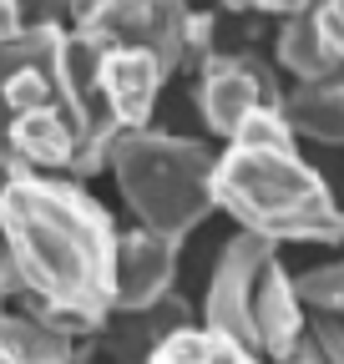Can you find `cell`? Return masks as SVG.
I'll list each match as a JSON object with an SVG mask.
<instances>
[{
	"instance_id": "obj_1",
	"label": "cell",
	"mask_w": 344,
	"mask_h": 364,
	"mask_svg": "<svg viewBox=\"0 0 344 364\" xmlns=\"http://www.w3.org/2000/svg\"><path fill=\"white\" fill-rule=\"evenodd\" d=\"M0 243H6L21 309L56 334L86 344L112 318L117 228L112 213L66 177L0 182Z\"/></svg>"
},
{
	"instance_id": "obj_2",
	"label": "cell",
	"mask_w": 344,
	"mask_h": 364,
	"mask_svg": "<svg viewBox=\"0 0 344 364\" xmlns=\"http://www.w3.org/2000/svg\"><path fill=\"white\" fill-rule=\"evenodd\" d=\"M107 142L86 117L71 71V31L21 26L0 41V177H97Z\"/></svg>"
},
{
	"instance_id": "obj_3",
	"label": "cell",
	"mask_w": 344,
	"mask_h": 364,
	"mask_svg": "<svg viewBox=\"0 0 344 364\" xmlns=\"http://www.w3.org/2000/svg\"><path fill=\"white\" fill-rule=\"evenodd\" d=\"M213 208H223L248 238L264 243H344V208L324 177L299 157L284 107L238 127L213 167Z\"/></svg>"
},
{
	"instance_id": "obj_4",
	"label": "cell",
	"mask_w": 344,
	"mask_h": 364,
	"mask_svg": "<svg viewBox=\"0 0 344 364\" xmlns=\"http://www.w3.org/2000/svg\"><path fill=\"white\" fill-rule=\"evenodd\" d=\"M203 329L238 344L258 364L264 359L279 364L304 339V304H299L294 279L284 273L274 243L248 233L223 243L203 294Z\"/></svg>"
},
{
	"instance_id": "obj_5",
	"label": "cell",
	"mask_w": 344,
	"mask_h": 364,
	"mask_svg": "<svg viewBox=\"0 0 344 364\" xmlns=\"http://www.w3.org/2000/svg\"><path fill=\"white\" fill-rule=\"evenodd\" d=\"M107 167L117 177L122 203L132 208L137 228L152 238L178 243L213 213V167L218 152L198 136H178V132H127L112 142Z\"/></svg>"
},
{
	"instance_id": "obj_6",
	"label": "cell",
	"mask_w": 344,
	"mask_h": 364,
	"mask_svg": "<svg viewBox=\"0 0 344 364\" xmlns=\"http://www.w3.org/2000/svg\"><path fill=\"white\" fill-rule=\"evenodd\" d=\"M76 16V36L92 41H112V46H132L147 51L167 81L183 66H198L213 41H218V16L193 11V6H152V0H102V6H81Z\"/></svg>"
},
{
	"instance_id": "obj_7",
	"label": "cell",
	"mask_w": 344,
	"mask_h": 364,
	"mask_svg": "<svg viewBox=\"0 0 344 364\" xmlns=\"http://www.w3.org/2000/svg\"><path fill=\"white\" fill-rule=\"evenodd\" d=\"M193 71H198V81H193L198 117L213 136H223V142H233L248 117L284 107V86H279L274 66L258 51H218V46H213Z\"/></svg>"
},
{
	"instance_id": "obj_8",
	"label": "cell",
	"mask_w": 344,
	"mask_h": 364,
	"mask_svg": "<svg viewBox=\"0 0 344 364\" xmlns=\"http://www.w3.org/2000/svg\"><path fill=\"white\" fill-rule=\"evenodd\" d=\"M274 56L294 76V86H309L344 71V16L339 0L329 6H284L274 31Z\"/></svg>"
},
{
	"instance_id": "obj_9",
	"label": "cell",
	"mask_w": 344,
	"mask_h": 364,
	"mask_svg": "<svg viewBox=\"0 0 344 364\" xmlns=\"http://www.w3.org/2000/svg\"><path fill=\"white\" fill-rule=\"evenodd\" d=\"M178 294V243L152 238L142 228L117 233V268H112V314H142Z\"/></svg>"
},
{
	"instance_id": "obj_10",
	"label": "cell",
	"mask_w": 344,
	"mask_h": 364,
	"mask_svg": "<svg viewBox=\"0 0 344 364\" xmlns=\"http://www.w3.org/2000/svg\"><path fill=\"white\" fill-rule=\"evenodd\" d=\"M183 329H193V309H188L183 294H172V299H162L157 309H142V314H112L81 349H102L117 364H147L157 344H167Z\"/></svg>"
},
{
	"instance_id": "obj_11",
	"label": "cell",
	"mask_w": 344,
	"mask_h": 364,
	"mask_svg": "<svg viewBox=\"0 0 344 364\" xmlns=\"http://www.w3.org/2000/svg\"><path fill=\"white\" fill-rule=\"evenodd\" d=\"M284 122L294 136H309L324 147H344V71L284 91Z\"/></svg>"
},
{
	"instance_id": "obj_12",
	"label": "cell",
	"mask_w": 344,
	"mask_h": 364,
	"mask_svg": "<svg viewBox=\"0 0 344 364\" xmlns=\"http://www.w3.org/2000/svg\"><path fill=\"white\" fill-rule=\"evenodd\" d=\"M0 364H81V344L26 309H0Z\"/></svg>"
},
{
	"instance_id": "obj_13",
	"label": "cell",
	"mask_w": 344,
	"mask_h": 364,
	"mask_svg": "<svg viewBox=\"0 0 344 364\" xmlns=\"http://www.w3.org/2000/svg\"><path fill=\"white\" fill-rule=\"evenodd\" d=\"M147 364H258L253 354H243L238 344L218 339V334H208V329H183V334H172L167 344L152 349Z\"/></svg>"
},
{
	"instance_id": "obj_14",
	"label": "cell",
	"mask_w": 344,
	"mask_h": 364,
	"mask_svg": "<svg viewBox=\"0 0 344 364\" xmlns=\"http://www.w3.org/2000/svg\"><path fill=\"white\" fill-rule=\"evenodd\" d=\"M294 294H299V304H304V314H334V318H344V258L299 273Z\"/></svg>"
},
{
	"instance_id": "obj_15",
	"label": "cell",
	"mask_w": 344,
	"mask_h": 364,
	"mask_svg": "<svg viewBox=\"0 0 344 364\" xmlns=\"http://www.w3.org/2000/svg\"><path fill=\"white\" fill-rule=\"evenodd\" d=\"M304 339L319 349L324 364H344V318H334V314H304Z\"/></svg>"
},
{
	"instance_id": "obj_16",
	"label": "cell",
	"mask_w": 344,
	"mask_h": 364,
	"mask_svg": "<svg viewBox=\"0 0 344 364\" xmlns=\"http://www.w3.org/2000/svg\"><path fill=\"white\" fill-rule=\"evenodd\" d=\"M6 304H21V279H16V263H11L6 243H0V309Z\"/></svg>"
},
{
	"instance_id": "obj_17",
	"label": "cell",
	"mask_w": 344,
	"mask_h": 364,
	"mask_svg": "<svg viewBox=\"0 0 344 364\" xmlns=\"http://www.w3.org/2000/svg\"><path fill=\"white\" fill-rule=\"evenodd\" d=\"M21 26H26V11H21V6H11V0H0V41H11Z\"/></svg>"
},
{
	"instance_id": "obj_18",
	"label": "cell",
	"mask_w": 344,
	"mask_h": 364,
	"mask_svg": "<svg viewBox=\"0 0 344 364\" xmlns=\"http://www.w3.org/2000/svg\"><path fill=\"white\" fill-rule=\"evenodd\" d=\"M279 364H324V359H319V349H314L309 339H299V344H294V349H289Z\"/></svg>"
}]
</instances>
